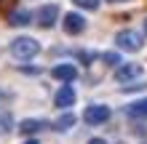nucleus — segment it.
<instances>
[{"mask_svg": "<svg viewBox=\"0 0 147 144\" xmlns=\"http://www.w3.org/2000/svg\"><path fill=\"white\" fill-rule=\"evenodd\" d=\"M11 125H13L11 115H0V133H8V131H11Z\"/></svg>", "mask_w": 147, "mask_h": 144, "instance_id": "nucleus-14", "label": "nucleus"}, {"mask_svg": "<svg viewBox=\"0 0 147 144\" xmlns=\"http://www.w3.org/2000/svg\"><path fill=\"white\" fill-rule=\"evenodd\" d=\"M72 125H75V115L64 112V115H62V117H59V120L54 123V128H56V131H70Z\"/></svg>", "mask_w": 147, "mask_h": 144, "instance_id": "nucleus-11", "label": "nucleus"}, {"mask_svg": "<svg viewBox=\"0 0 147 144\" xmlns=\"http://www.w3.org/2000/svg\"><path fill=\"white\" fill-rule=\"evenodd\" d=\"M126 115L128 117H136V120L147 117V99H139V101H134V104H128L126 107Z\"/></svg>", "mask_w": 147, "mask_h": 144, "instance_id": "nucleus-10", "label": "nucleus"}, {"mask_svg": "<svg viewBox=\"0 0 147 144\" xmlns=\"http://www.w3.org/2000/svg\"><path fill=\"white\" fill-rule=\"evenodd\" d=\"M56 107H62V109H67V107H72L75 104V88L72 86H62L56 91Z\"/></svg>", "mask_w": 147, "mask_h": 144, "instance_id": "nucleus-8", "label": "nucleus"}, {"mask_svg": "<svg viewBox=\"0 0 147 144\" xmlns=\"http://www.w3.org/2000/svg\"><path fill=\"white\" fill-rule=\"evenodd\" d=\"M62 24H64V32H67V35H78V32H83V29H86V19H83L80 13H75V11L64 13Z\"/></svg>", "mask_w": 147, "mask_h": 144, "instance_id": "nucleus-5", "label": "nucleus"}, {"mask_svg": "<svg viewBox=\"0 0 147 144\" xmlns=\"http://www.w3.org/2000/svg\"><path fill=\"white\" fill-rule=\"evenodd\" d=\"M102 62H105V64H110V67H115V64L120 62V56H118V54H112V51H110V54H105V56H102Z\"/></svg>", "mask_w": 147, "mask_h": 144, "instance_id": "nucleus-15", "label": "nucleus"}, {"mask_svg": "<svg viewBox=\"0 0 147 144\" xmlns=\"http://www.w3.org/2000/svg\"><path fill=\"white\" fill-rule=\"evenodd\" d=\"M78 8H83V11H96L99 8V0H75Z\"/></svg>", "mask_w": 147, "mask_h": 144, "instance_id": "nucleus-13", "label": "nucleus"}, {"mask_svg": "<svg viewBox=\"0 0 147 144\" xmlns=\"http://www.w3.org/2000/svg\"><path fill=\"white\" fill-rule=\"evenodd\" d=\"M51 75H54L56 80H62V83H72L78 78V70L72 64H56L54 70H51Z\"/></svg>", "mask_w": 147, "mask_h": 144, "instance_id": "nucleus-7", "label": "nucleus"}, {"mask_svg": "<svg viewBox=\"0 0 147 144\" xmlns=\"http://www.w3.org/2000/svg\"><path fill=\"white\" fill-rule=\"evenodd\" d=\"M88 144H107V141H105V139H91Z\"/></svg>", "mask_w": 147, "mask_h": 144, "instance_id": "nucleus-16", "label": "nucleus"}, {"mask_svg": "<svg viewBox=\"0 0 147 144\" xmlns=\"http://www.w3.org/2000/svg\"><path fill=\"white\" fill-rule=\"evenodd\" d=\"M83 120L88 123V125H102V123H107V120H110V107H105V104H91V107H86Z\"/></svg>", "mask_w": 147, "mask_h": 144, "instance_id": "nucleus-3", "label": "nucleus"}, {"mask_svg": "<svg viewBox=\"0 0 147 144\" xmlns=\"http://www.w3.org/2000/svg\"><path fill=\"white\" fill-rule=\"evenodd\" d=\"M32 19H30V11H24V8H16V11H11V16H8V24L11 27H27Z\"/></svg>", "mask_w": 147, "mask_h": 144, "instance_id": "nucleus-9", "label": "nucleus"}, {"mask_svg": "<svg viewBox=\"0 0 147 144\" xmlns=\"http://www.w3.org/2000/svg\"><path fill=\"white\" fill-rule=\"evenodd\" d=\"M27 144H38V141H27Z\"/></svg>", "mask_w": 147, "mask_h": 144, "instance_id": "nucleus-19", "label": "nucleus"}, {"mask_svg": "<svg viewBox=\"0 0 147 144\" xmlns=\"http://www.w3.org/2000/svg\"><path fill=\"white\" fill-rule=\"evenodd\" d=\"M40 54V43L35 38H16L11 43V56L19 59V62H30Z\"/></svg>", "mask_w": 147, "mask_h": 144, "instance_id": "nucleus-1", "label": "nucleus"}, {"mask_svg": "<svg viewBox=\"0 0 147 144\" xmlns=\"http://www.w3.org/2000/svg\"><path fill=\"white\" fill-rule=\"evenodd\" d=\"M40 128H43V123H40V120H30V117L19 123V131H22V133H38Z\"/></svg>", "mask_w": 147, "mask_h": 144, "instance_id": "nucleus-12", "label": "nucleus"}, {"mask_svg": "<svg viewBox=\"0 0 147 144\" xmlns=\"http://www.w3.org/2000/svg\"><path fill=\"white\" fill-rule=\"evenodd\" d=\"M144 35H147V19H144Z\"/></svg>", "mask_w": 147, "mask_h": 144, "instance_id": "nucleus-17", "label": "nucleus"}, {"mask_svg": "<svg viewBox=\"0 0 147 144\" xmlns=\"http://www.w3.org/2000/svg\"><path fill=\"white\" fill-rule=\"evenodd\" d=\"M56 19H59V5H54V3H51V5H43L40 11H38V24H40V27H46V29L54 27Z\"/></svg>", "mask_w": 147, "mask_h": 144, "instance_id": "nucleus-6", "label": "nucleus"}, {"mask_svg": "<svg viewBox=\"0 0 147 144\" xmlns=\"http://www.w3.org/2000/svg\"><path fill=\"white\" fill-rule=\"evenodd\" d=\"M142 64H136V62H128V64H120L118 70H115V80L118 83H131L136 78H142Z\"/></svg>", "mask_w": 147, "mask_h": 144, "instance_id": "nucleus-4", "label": "nucleus"}, {"mask_svg": "<svg viewBox=\"0 0 147 144\" xmlns=\"http://www.w3.org/2000/svg\"><path fill=\"white\" fill-rule=\"evenodd\" d=\"M110 3H123V0H110Z\"/></svg>", "mask_w": 147, "mask_h": 144, "instance_id": "nucleus-18", "label": "nucleus"}, {"mask_svg": "<svg viewBox=\"0 0 147 144\" xmlns=\"http://www.w3.org/2000/svg\"><path fill=\"white\" fill-rule=\"evenodd\" d=\"M115 46L123 48V51H131V54H136V51H142L144 40H142V35H139L136 29H120L118 35H115Z\"/></svg>", "mask_w": 147, "mask_h": 144, "instance_id": "nucleus-2", "label": "nucleus"}]
</instances>
